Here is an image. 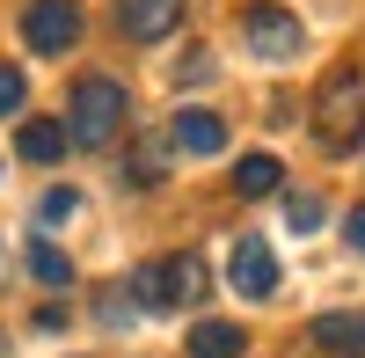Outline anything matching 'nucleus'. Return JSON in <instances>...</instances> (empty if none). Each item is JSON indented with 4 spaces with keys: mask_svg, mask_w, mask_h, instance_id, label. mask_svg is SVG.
I'll list each match as a JSON object with an SVG mask.
<instances>
[{
    "mask_svg": "<svg viewBox=\"0 0 365 358\" xmlns=\"http://www.w3.org/2000/svg\"><path fill=\"white\" fill-rule=\"evenodd\" d=\"M73 146V132H66V117H29V125L15 132V154L22 161H37V168H51L58 154Z\"/></svg>",
    "mask_w": 365,
    "mask_h": 358,
    "instance_id": "10",
    "label": "nucleus"
},
{
    "mask_svg": "<svg viewBox=\"0 0 365 358\" xmlns=\"http://www.w3.org/2000/svg\"><path fill=\"white\" fill-rule=\"evenodd\" d=\"M227 278H234V292H241V300H270V292H278V256H270V242H263V234H241V242H234Z\"/></svg>",
    "mask_w": 365,
    "mask_h": 358,
    "instance_id": "6",
    "label": "nucleus"
},
{
    "mask_svg": "<svg viewBox=\"0 0 365 358\" xmlns=\"http://www.w3.org/2000/svg\"><path fill=\"white\" fill-rule=\"evenodd\" d=\"M73 213H81V198H73V190H51V198L37 205V227H58V220H73Z\"/></svg>",
    "mask_w": 365,
    "mask_h": 358,
    "instance_id": "16",
    "label": "nucleus"
},
{
    "mask_svg": "<svg viewBox=\"0 0 365 358\" xmlns=\"http://www.w3.org/2000/svg\"><path fill=\"white\" fill-rule=\"evenodd\" d=\"M322 220H329V205H322L314 190H299V198H285V227H292V234H314Z\"/></svg>",
    "mask_w": 365,
    "mask_h": 358,
    "instance_id": "14",
    "label": "nucleus"
},
{
    "mask_svg": "<svg viewBox=\"0 0 365 358\" xmlns=\"http://www.w3.org/2000/svg\"><path fill=\"white\" fill-rule=\"evenodd\" d=\"M241 44L278 66V58H292L299 44H307V29H299V15L278 8V0H249V8H241Z\"/></svg>",
    "mask_w": 365,
    "mask_h": 358,
    "instance_id": "4",
    "label": "nucleus"
},
{
    "mask_svg": "<svg viewBox=\"0 0 365 358\" xmlns=\"http://www.w3.org/2000/svg\"><path fill=\"white\" fill-rule=\"evenodd\" d=\"M125 117H132L125 81H110V73H81L73 81V110H66L73 146H110L117 132H125Z\"/></svg>",
    "mask_w": 365,
    "mask_h": 358,
    "instance_id": "1",
    "label": "nucleus"
},
{
    "mask_svg": "<svg viewBox=\"0 0 365 358\" xmlns=\"http://www.w3.org/2000/svg\"><path fill=\"white\" fill-rule=\"evenodd\" d=\"M22 44L44 51V58L73 51L81 44V8H73V0H29V8H22Z\"/></svg>",
    "mask_w": 365,
    "mask_h": 358,
    "instance_id": "5",
    "label": "nucleus"
},
{
    "mask_svg": "<svg viewBox=\"0 0 365 358\" xmlns=\"http://www.w3.org/2000/svg\"><path fill=\"white\" fill-rule=\"evenodd\" d=\"M29 103V81H22V66H0V117H15Z\"/></svg>",
    "mask_w": 365,
    "mask_h": 358,
    "instance_id": "15",
    "label": "nucleus"
},
{
    "mask_svg": "<svg viewBox=\"0 0 365 358\" xmlns=\"http://www.w3.org/2000/svg\"><path fill=\"white\" fill-rule=\"evenodd\" d=\"M278 183H285V161H278V154H241V161H234V190H241V198H270Z\"/></svg>",
    "mask_w": 365,
    "mask_h": 358,
    "instance_id": "12",
    "label": "nucleus"
},
{
    "mask_svg": "<svg viewBox=\"0 0 365 358\" xmlns=\"http://www.w3.org/2000/svg\"><path fill=\"white\" fill-rule=\"evenodd\" d=\"M168 146H175V154H220V146H227V117L220 110H175V125H168Z\"/></svg>",
    "mask_w": 365,
    "mask_h": 358,
    "instance_id": "8",
    "label": "nucleus"
},
{
    "mask_svg": "<svg viewBox=\"0 0 365 358\" xmlns=\"http://www.w3.org/2000/svg\"><path fill=\"white\" fill-rule=\"evenodd\" d=\"M132 300H139L146 314H168V307L205 300V256H161V263H139V271H132Z\"/></svg>",
    "mask_w": 365,
    "mask_h": 358,
    "instance_id": "3",
    "label": "nucleus"
},
{
    "mask_svg": "<svg viewBox=\"0 0 365 358\" xmlns=\"http://www.w3.org/2000/svg\"><path fill=\"white\" fill-rule=\"evenodd\" d=\"M212 73H220V66H212V51H190V58L175 66V88H205Z\"/></svg>",
    "mask_w": 365,
    "mask_h": 358,
    "instance_id": "17",
    "label": "nucleus"
},
{
    "mask_svg": "<svg viewBox=\"0 0 365 358\" xmlns=\"http://www.w3.org/2000/svg\"><path fill=\"white\" fill-rule=\"evenodd\" d=\"M29 278H37V285H73L66 249H58V242H29Z\"/></svg>",
    "mask_w": 365,
    "mask_h": 358,
    "instance_id": "13",
    "label": "nucleus"
},
{
    "mask_svg": "<svg viewBox=\"0 0 365 358\" xmlns=\"http://www.w3.org/2000/svg\"><path fill=\"white\" fill-rule=\"evenodd\" d=\"M182 8L190 0H117V29H125L132 44H161L182 29Z\"/></svg>",
    "mask_w": 365,
    "mask_h": 358,
    "instance_id": "7",
    "label": "nucleus"
},
{
    "mask_svg": "<svg viewBox=\"0 0 365 358\" xmlns=\"http://www.w3.org/2000/svg\"><path fill=\"white\" fill-rule=\"evenodd\" d=\"M307 344L329 351V358H365V314H314Z\"/></svg>",
    "mask_w": 365,
    "mask_h": 358,
    "instance_id": "9",
    "label": "nucleus"
},
{
    "mask_svg": "<svg viewBox=\"0 0 365 358\" xmlns=\"http://www.w3.org/2000/svg\"><path fill=\"white\" fill-rule=\"evenodd\" d=\"M0 358H8V329H0Z\"/></svg>",
    "mask_w": 365,
    "mask_h": 358,
    "instance_id": "19",
    "label": "nucleus"
},
{
    "mask_svg": "<svg viewBox=\"0 0 365 358\" xmlns=\"http://www.w3.org/2000/svg\"><path fill=\"white\" fill-rule=\"evenodd\" d=\"M344 242L365 256V205H351V220H344Z\"/></svg>",
    "mask_w": 365,
    "mask_h": 358,
    "instance_id": "18",
    "label": "nucleus"
},
{
    "mask_svg": "<svg viewBox=\"0 0 365 358\" xmlns=\"http://www.w3.org/2000/svg\"><path fill=\"white\" fill-rule=\"evenodd\" d=\"M314 139L329 146V154H351V146L365 139V81H358V66H336L322 81V96H314Z\"/></svg>",
    "mask_w": 365,
    "mask_h": 358,
    "instance_id": "2",
    "label": "nucleus"
},
{
    "mask_svg": "<svg viewBox=\"0 0 365 358\" xmlns=\"http://www.w3.org/2000/svg\"><path fill=\"white\" fill-rule=\"evenodd\" d=\"M249 351V329L241 322H197L190 344H182V358H241Z\"/></svg>",
    "mask_w": 365,
    "mask_h": 358,
    "instance_id": "11",
    "label": "nucleus"
}]
</instances>
